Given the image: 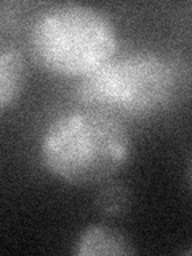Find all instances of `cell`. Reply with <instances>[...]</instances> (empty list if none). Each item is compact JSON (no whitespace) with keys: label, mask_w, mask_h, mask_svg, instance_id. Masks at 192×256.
<instances>
[{"label":"cell","mask_w":192,"mask_h":256,"mask_svg":"<svg viewBox=\"0 0 192 256\" xmlns=\"http://www.w3.org/2000/svg\"><path fill=\"white\" fill-rule=\"evenodd\" d=\"M40 154L56 178L90 186L110 180L128 164L132 140L118 120L101 110H70L48 125Z\"/></svg>","instance_id":"6da1fadb"},{"label":"cell","mask_w":192,"mask_h":256,"mask_svg":"<svg viewBox=\"0 0 192 256\" xmlns=\"http://www.w3.org/2000/svg\"><path fill=\"white\" fill-rule=\"evenodd\" d=\"M36 61L64 76H86L108 62L117 50V32L93 6L66 4L46 10L30 34Z\"/></svg>","instance_id":"7a4b0ae2"},{"label":"cell","mask_w":192,"mask_h":256,"mask_svg":"<svg viewBox=\"0 0 192 256\" xmlns=\"http://www.w3.org/2000/svg\"><path fill=\"white\" fill-rule=\"evenodd\" d=\"M80 84V96L104 109L148 112L168 100L173 90V72L168 62L152 53H134L108 61Z\"/></svg>","instance_id":"3957f363"},{"label":"cell","mask_w":192,"mask_h":256,"mask_svg":"<svg viewBox=\"0 0 192 256\" xmlns=\"http://www.w3.org/2000/svg\"><path fill=\"white\" fill-rule=\"evenodd\" d=\"M76 253L78 256H126L133 254L134 248L117 229L93 224L80 234Z\"/></svg>","instance_id":"277c9868"},{"label":"cell","mask_w":192,"mask_h":256,"mask_svg":"<svg viewBox=\"0 0 192 256\" xmlns=\"http://www.w3.org/2000/svg\"><path fill=\"white\" fill-rule=\"evenodd\" d=\"M26 82L24 56L13 46H0V112L20 98Z\"/></svg>","instance_id":"5b68a950"},{"label":"cell","mask_w":192,"mask_h":256,"mask_svg":"<svg viewBox=\"0 0 192 256\" xmlns=\"http://www.w3.org/2000/svg\"><path fill=\"white\" fill-rule=\"evenodd\" d=\"M98 210L109 216H118L128 210L130 206V194L120 184H109L96 197Z\"/></svg>","instance_id":"8992f818"}]
</instances>
